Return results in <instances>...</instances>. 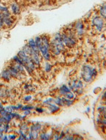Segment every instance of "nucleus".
<instances>
[{
	"label": "nucleus",
	"instance_id": "nucleus-17",
	"mask_svg": "<svg viewBox=\"0 0 106 140\" xmlns=\"http://www.w3.org/2000/svg\"><path fill=\"white\" fill-rule=\"evenodd\" d=\"M9 138H10V139H15L16 138V136H14L13 134V135H9Z\"/></svg>",
	"mask_w": 106,
	"mask_h": 140
},
{
	"label": "nucleus",
	"instance_id": "nucleus-5",
	"mask_svg": "<svg viewBox=\"0 0 106 140\" xmlns=\"http://www.w3.org/2000/svg\"><path fill=\"white\" fill-rule=\"evenodd\" d=\"M10 10L14 15L17 16L20 13V7L16 1H13L10 4Z\"/></svg>",
	"mask_w": 106,
	"mask_h": 140
},
{
	"label": "nucleus",
	"instance_id": "nucleus-21",
	"mask_svg": "<svg viewBox=\"0 0 106 140\" xmlns=\"http://www.w3.org/2000/svg\"><path fill=\"white\" fill-rule=\"evenodd\" d=\"M104 117H105V118L106 119V113L105 114V115H104Z\"/></svg>",
	"mask_w": 106,
	"mask_h": 140
},
{
	"label": "nucleus",
	"instance_id": "nucleus-13",
	"mask_svg": "<svg viewBox=\"0 0 106 140\" xmlns=\"http://www.w3.org/2000/svg\"><path fill=\"white\" fill-rule=\"evenodd\" d=\"M48 105H49V109L52 112H55L59 110V107L57 106L56 105L52 104V103H48Z\"/></svg>",
	"mask_w": 106,
	"mask_h": 140
},
{
	"label": "nucleus",
	"instance_id": "nucleus-9",
	"mask_svg": "<svg viewBox=\"0 0 106 140\" xmlns=\"http://www.w3.org/2000/svg\"><path fill=\"white\" fill-rule=\"evenodd\" d=\"M1 75L2 79H4L5 80H6V81H9V80H10V78L12 77L10 73H9V71H8L7 69H4L3 71H2V73H1Z\"/></svg>",
	"mask_w": 106,
	"mask_h": 140
},
{
	"label": "nucleus",
	"instance_id": "nucleus-3",
	"mask_svg": "<svg viewBox=\"0 0 106 140\" xmlns=\"http://www.w3.org/2000/svg\"><path fill=\"white\" fill-rule=\"evenodd\" d=\"M61 36H62V40L63 43L68 48H72L76 44L75 40H73V38H71L70 36H68L66 34L62 35Z\"/></svg>",
	"mask_w": 106,
	"mask_h": 140
},
{
	"label": "nucleus",
	"instance_id": "nucleus-10",
	"mask_svg": "<svg viewBox=\"0 0 106 140\" xmlns=\"http://www.w3.org/2000/svg\"><path fill=\"white\" fill-rule=\"evenodd\" d=\"M72 87L75 91H76V90H79V89L82 88V83H81V81H80V80L74 82V83L72 84Z\"/></svg>",
	"mask_w": 106,
	"mask_h": 140
},
{
	"label": "nucleus",
	"instance_id": "nucleus-18",
	"mask_svg": "<svg viewBox=\"0 0 106 140\" xmlns=\"http://www.w3.org/2000/svg\"><path fill=\"white\" fill-rule=\"evenodd\" d=\"M2 96H3V91L1 90H0V97Z\"/></svg>",
	"mask_w": 106,
	"mask_h": 140
},
{
	"label": "nucleus",
	"instance_id": "nucleus-22",
	"mask_svg": "<svg viewBox=\"0 0 106 140\" xmlns=\"http://www.w3.org/2000/svg\"><path fill=\"white\" fill-rule=\"evenodd\" d=\"M13 1H16V0H13Z\"/></svg>",
	"mask_w": 106,
	"mask_h": 140
},
{
	"label": "nucleus",
	"instance_id": "nucleus-2",
	"mask_svg": "<svg viewBox=\"0 0 106 140\" xmlns=\"http://www.w3.org/2000/svg\"><path fill=\"white\" fill-rule=\"evenodd\" d=\"M96 69L91 68L90 66L85 65L83 67L82 77L85 82H90L92 80V77L96 75Z\"/></svg>",
	"mask_w": 106,
	"mask_h": 140
},
{
	"label": "nucleus",
	"instance_id": "nucleus-4",
	"mask_svg": "<svg viewBox=\"0 0 106 140\" xmlns=\"http://www.w3.org/2000/svg\"><path fill=\"white\" fill-rule=\"evenodd\" d=\"M92 24L98 31H101L104 27V21L100 17L94 18L92 20Z\"/></svg>",
	"mask_w": 106,
	"mask_h": 140
},
{
	"label": "nucleus",
	"instance_id": "nucleus-15",
	"mask_svg": "<svg viewBox=\"0 0 106 140\" xmlns=\"http://www.w3.org/2000/svg\"><path fill=\"white\" fill-rule=\"evenodd\" d=\"M64 95H65V97H66V99H71L74 97V94H72V93H71V91L67 93V94H66Z\"/></svg>",
	"mask_w": 106,
	"mask_h": 140
},
{
	"label": "nucleus",
	"instance_id": "nucleus-8",
	"mask_svg": "<svg viewBox=\"0 0 106 140\" xmlns=\"http://www.w3.org/2000/svg\"><path fill=\"white\" fill-rule=\"evenodd\" d=\"M27 44L29 45V46L31 48L32 50H33V51H35L36 53L39 55L40 51H39V49H38V48H37V44H36V42H35V41L34 39H33V38L30 39V40L28 41Z\"/></svg>",
	"mask_w": 106,
	"mask_h": 140
},
{
	"label": "nucleus",
	"instance_id": "nucleus-19",
	"mask_svg": "<svg viewBox=\"0 0 106 140\" xmlns=\"http://www.w3.org/2000/svg\"><path fill=\"white\" fill-rule=\"evenodd\" d=\"M3 108V106H2V104H1V103H0V109L1 108Z\"/></svg>",
	"mask_w": 106,
	"mask_h": 140
},
{
	"label": "nucleus",
	"instance_id": "nucleus-14",
	"mask_svg": "<svg viewBox=\"0 0 106 140\" xmlns=\"http://www.w3.org/2000/svg\"><path fill=\"white\" fill-rule=\"evenodd\" d=\"M70 89L68 88V87L64 85V86H63L61 87V94L65 95L66 94H67V93L70 92Z\"/></svg>",
	"mask_w": 106,
	"mask_h": 140
},
{
	"label": "nucleus",
	"instance_id": "nucleus-11",
	"mask_svg": "<svg viewBox=\"0 0 106 140\" xmlns=\"http://www.w3.org/2000/svg\"><path fill=\"white\" fill-rule=\"evenodd\" d=\"M100 14L104 18H106V5H104L102 6L100 10Z\"/></svg>",
	"mask_w": 106,
	"mask_h": 140
},
{
	"label": "nucleus",
	"instance_id": "nucleus-1",
	"mask_svg": "<svg viewBox=\"0 0 106 140\" xmlns=\"http://www.w3.org/2000/svg\"><path fill=\"white\" fill-rule=\"evenodd\" d=\"M37 48L42 54L43 58L46 60H49L50 59V44H49V39L46 36L44 35L42 36H37L35 39Z\"/></svg>",
	"mask_w": 106,
	"mask_h": 140
},
{
	"label": "nucleus",
	"instance_id": "nucleus-12",
	"mask_svg": "<svg viewBox=\"0 0 106 140\" xmlns=\"http://www.w3.org/2000/svg\"><path fill=\"white\" fill-rule=\"evenodd\" d=\"M76 28H77V33L79 34H82L83 31V27L82 24L81 22H78L76 25Z\"/></svg>",
	"mask_w": 106,
	"mask_h": 140
},
{
	"label": "nucleus",
	"instance_id": "nucleus-7",
	"mask_svg": "<svg viewBox=\"0 0 106 140\" xmlns=\"http://www.w3.org/2000/svg\"><path fill=\"white\" fill-rule=\"evenodd\" d=\"M41 126H38V125H33L31 127V138L33 139H36L38 137V130L40 129Z\"/></svg>",
	"mask_w": 106,
	"mask_h": 140
},
{
	"label": "nucleus",
	"instance_id": "nucleus-20",
	"mask_svg": "<svg viewBox=\"0 0 106 140\" xmlns=\"http://www.w3.org/2000/svg\"><path fill=\"white\" fill-rule=\"evenodd\" d=\"M104 97H105V98L106 99V92H105V94H104Z\"/></svg>",
	"mask_w": 106,
	"mask_h": 140
},
{
	"label": "nucleus",
	"instance_id": "nucleus-6",
	"mask_svg": "<svg viewBox=\"0 0 106 140\" xmlns=\"http://www.w3.org/2000/svg\"><path fill=\"white\" fill-rule=\"evenodd\" d=\"M14 19L13 18V17H12L11 16L3 17V25L8 27H10L13 26V25L14 24Z\"/></svg>",
	"mask_w": 106,
	"mask_h": 140
},
{
	"label": "nucleus",
	"instance_id": "nucleus-16",
	"mask_svg": "<svg viewBox=\"0 0 106 140\" xmlns=\"http://www.w3.org/2000/svg\"><path fill=\"white\" fill-rule=\"evenodd\" d=\"M51 68H52V66H51L50 64H48V63H47L46 65V67H45L46 70L47 71H49V70L51 69Z\"/></svg>",
	"mask_w": 106,
	"mask_h": 140
}]
</instances>
